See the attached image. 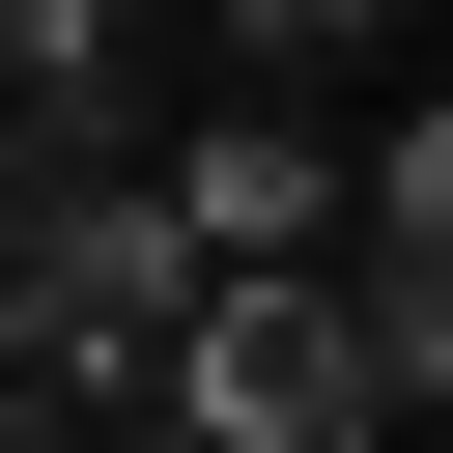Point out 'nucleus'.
Instances as JSON below:
<instances>
[{"label":"nucleus","mask_w":453,"mask_h":453,"mask_svg":"<svg viewBox=\"0 0 453 453\" xmlns=\"http://www.w3.org/2000/svg\"><path fill=\"white\" fill-rule=\"evenodd\" d=\"M28 453H57V425H28Z\"/></svg>","instance_id":"6e6552de"},{"label":"nucleus","mask_w":453,"mask_h":453,"mask_svg":"<svg viewBox=\"0 0 453 453\" xmlns=\"http://www.w3.org/2000/svg\"><path fill=\"white\" fill-rule=\"evenodd\" d=\"M0 57H28V85H85V57H113V0H0Z\"/></svg>","instance_id":"423d86ee"},{"label":"nucleus","mask_w":453,"mask_h":453,"mask_svg":"<svg viewBox=\"0 0 453 453\" xmlns=\"http://www.w3.org/2000/svg\"><path fill=\"white\" fill-rule=\"evenodd\" d=\"M311 226H340V170H311L283 113H226V142L170 170V255H226V283H311Z\"/></svg>","instance_id":"20e7f679"},{"label":"nucleus","mask_w":453,"mask_h":453,"mask_svg":"<svg viewBox=\"0 0 453 453\" xmlns=\"http://www.w3.org/2000/svg\"><path fill=\"white\" fill-rule=\"evenodd\" d=\"M170 396H198V453H368L396 425L368 340H340V283H198L170 311Z\"/></svg>","instance_id":"f257e3e1"},{"label":"nucleus","mask_w":453,"mask_h":453,"mask_svg":"<svg viewBox=\"0 0 453 453\" xmlns=\"http://www.w3.org/2000/svg\"><path fill=\"white\" fill-rule=\"evenodd\" d=\"M226 28H255V57H340V28H368V0H226Z\"/></svg>","instance_id":"0eeeda50"},{"label":"nucleus","mask_w":453,"mask_h":453,"mask_svg":"<svg viewBox=\"0 0 453 453\" xmlns=\"http://www.w3.org/2000/svg\"><path fill=\"white\" fill-rule=\"evenodd\" d=\"M170 311H198V255H170V198H85V226H57V283H28V340H0V368H170Z\"/></svg>","instance_id":"f03ea898"},{"label":"nucleus","mask_w":453,"mask_h":453,"mask_svg":"<svg viewBox=\"0 0 453 453\" xmlns=\"http://www.w3.org/2000/svg\"><path fill=\"white\" fill-rule=\"evenodd\" d=\"M85 198H113V113H85V85H28V113H0V340H28V283H57V226H85Z\"/></svg>","instance_id":"39448f33"},{"label":"nucleus","mask_w":453,"mask_h":453,"mask_svg":"<svg viewBox=\"0 0 453 453\" xmlns=\"http://www.w3.org/2000/svg\"><path fill=\"white\" fill-rule=\"evenodd\" d=\"M340 340H368V396H453V113L368 170V283H340Z\"/></svg>","instance_id":"7ed1b4c3"}]
</instances>
